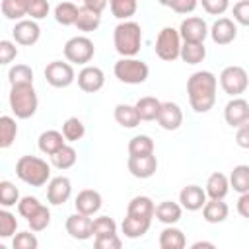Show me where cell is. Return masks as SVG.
Wrapping results in <instances>:
<instances>
[{
    "instance_id": "cell-14",
    "label": "cell",
    "mask_w": 249,
    "mask_h": 249,
    "mask_svg": "<svg viewBox=\"0 0 249 249\" xmlns=\"http://www.w3.org/2000/svg\"><path fill=\"white\" fill-rule=\"evenodd\" d=\"M156 121L163 130H177L183 124V111L175 101H161Z\"/></svg>"
},
{
    "instance_id": "cell-30",
    "label": "cell",
    "mask_w": 249,
    "mask_h": 249,
    "mask_svg": "<svg viewBox=\"0 0 249 249\" xmlns=\"http://www.w3.org/2000/svg\"><path fill=\"white\" fill-rule=\"evenodd\" d=\"M154 200L146 195H136L130 198L128 206H126V214H132V216H140V218H154Z\"/></svg>"
},
{
    "instance_id": "cell-47",
    "label": "cell",
    "mask_w": 249,
    "mask_h": 249,
    "mask_svg": "<svg viewBox=\"0 0 249 249\" xmlns=\"http://www.w3.org/2000/svg\"><path fill=\"white\" fill-rule=\"evenodd\" d=\"M18 47H16V43L14 41H10V39H0V66H6V64H10V62H14L16 60V56H18Z\"/></svg>"
},
{
    "instance_id": "cell-29",
    "label": "cell",
    "mask_w": 249,
    "mask_h": 249,
    "mask_svg": "<svg viewBox=\"0 0 249 249\" xmlns=\"http://www.w3.org/2000/svg\"><path fill=\"white\" fill-rule=\"evenodd\" d=\"M76 160H78V152H76V148L70 146V144H62V146L51 156V163H53L56 169H60V171L74 167Z\"/></svg>"
},
{
    "instance_id": "cell-35",
    "label": "cell",
    "mask_w": 249,
    "mask_h": 249,
    "mask_svg": "<svg viewBox=\"0 0 249 249\" xmlns=\"http://www.w3.org/2000/svg\"><path fill=\"white\" fill-rule=\"evenodd\" d=\"M160 99L152 97V95H144L134 103V109L140 117V121H156L158 117V109H160Z\"/></svg>"
},
{
    "instance_id": "cell-52",
    "label": "cell",
    "mask_w": 249,
    "mask_h": 249,
    "mask_svg": "<svg viewBox=\"0 0 249 249\" xmlns=\"http://www.w3.org/2000/svg\"><path fill=\"white\" fill-rule=\"evenodd\" d=\"M198 6V0H171L169 8L175 14H191L195 12V8Z\"/></svg>"
},
{
    "instance_id": "cell-21",
    "label": "cell",
    "mask_w": 249,
    "mask_h": 249,
    "mask_svg": "<svg viewBox=\"0 0 249 249\" xmlns=\"http://www.w3.org/2000/svg\"><path fill=\"white\" fill-rule=\"evenodd\" d=\"M204 193H206V198H220L224 200L230 193V181H228V175H224L222 171H214L208 175L206 179V185H204Z\"/></svg>"
},
{
    "instance_id": "cell-53",
    "label": "cell",
    "mask_w": 249,
    "mask_h": 249,
    "mask_svg": "<svg viewBox=\"0 0 249 249\" xmlns=\"http://www.w3.org/2000/svg\"><path fill=\"white\" fill-rule=\"evenodd\" d=\"M235 142H237V146H239V148H243V150H247V148H249V123H245V124L237 126Z\"/></svg>"
},
{
    "instance_id": "cell-4",
    "label": "cell",
    "mask_w": 249,
    "mask_h": 249,
    "mask_svg": "<svg viewBox=\"0 0 249 249\" xmlns=\"http://www.w3.org/2000/svg\"><path fill=\"white\" fill-rule=\"evenodd\" d=\"M10 111L14 113L16 119H31L37 113L39 99L33 84H19V86H10V95H8Z\"/></svg>"
},
{
    "instance_id": "cell-5",
    "label": "cell",
    "mask_w": 249,
    "mask_h": 249,
    "mask_svg": "<svg viewBox=\"0 0 249 249\" xmlns=\"http://www.w3.org/2000/svg\"><path fill=\"white\" fill-rule=\"evenodd\" d=\"M113 74L123 84L138 86V84H144L148 80L150 68L144 60H140L136 56H121L113 66Z\"/></svg>"
},
{
    "instance_id": "cell-25",
    "label": "cell",
    "mask_w": 249,
    "mask_h": 249,
    "mask_svg": "<svg viewBox=\"0 0 249 249\" xmlns=\"http://www.w3.org/2000/svg\"><path fill=\"white\" fill-rule=\"evenodd\" d=\"M62 144H66V140H64L62 132H60V130H54V128L43 130V132L39 134V138H37L39 150H41L43 154H47V156H53Z\"/></svg>"
},
{
    "instance_id": "cell-37",
    "label": "cell",
    "mask_w": 249,
    "mask_h": 249,
    "mask_svg": "<svg viewBox=\"0 0 249 249\" xmlns=\"http://www.w3.org/2000/svg\"><path fill=\"white\" fill-rule=\"evenodd\" d=\"M107 4L111 8V14L121 21L130 19L138 10V0H109Z\"/></svg>"
},
{
    "instance_id": "cell-42",
    "label": "cell",
    "mask_w": 249,
    "mask_h": 249,
    "mask_svg": "<svg viewBox=\"0 0 249 249\" xmlns=\"http://www.w3.org/2000/svg\"><path fill=\"white\" fill-rule=\"evenodd\" d=\"M18 231V218L4 206H0V237L8 239L14 237V233Z\"/></svg>"
},
{
    "instance_id": "cell-28",
    "label": "cell",
    "mask_w": 249,
    "mask_h": 249,
    "mask_svg": "<svg viewBox=\"0 0 249 249\" xmlns=\"http://www.w3.org/2000/svg\"><path fill=\"white\" fill-rule=\"evenodd\" d=\"M187 245L185 233L175 226H165L160 231V247L161 249H183Z\"/></svg>"
},
{
    "instance_id": "cell-54",
    "label": "cell",
    "mask_w": 249,
    "mask_h": 249,
    "mask_svg": "<svg viewBox=\"0 0 249 249\" xmlns=\"http://www.w3.org/2000/svg\"><path fill=\"white\" fill-rule=\"evenodd\" d=\"M237 212L243 218H249V193H241L237 198Z\"/></svg>"
},
{
    "instance_id": "cell-33",
    "label": "cell",
    "mask_w": 249,
    "mask_h": 249,
    "mask_svg": "<svg viewBox=\"0 0 249 249\" xmlns=\"http://www.w3.org/2000/svg\"><path fill=\"white\" fill-rule=\"evenodd\" d=\"M228 181H230V189H233L237 195L249 193V165H245V163L235 165L231 169Z\"/></svg>"
},
{
    "instance_id": "cell-8",
    "label": "cell",
    "mask_w": 249,
    "mask_h": 249,
    "mask_svg": "<svg viewBox=\"0 0 249 249\" xmlns=\"http://www.w3.org/2000/svg\"><path fill=\"white\" fill-rule=\"evenodd\" d=\"M220 86H222L224 93H228L230 97H239L241 93H245V89L249 86L247 70L239 64L226 66L220 72Z\"/></svg>"
},
{
    "instance_id": "cell-45",
    "label": "cell",
    "mask_w": 249,
    "mask_h": 249,
    "mask_svg": "<svg viewBox=\"0 0 249 249\" xmlns=\"http://www.w3.org/2000/svg\"><path fill=\"white\" fill-rule=\"evenodd\" d=\"M12 247L14 249H37L39 239L35 237V231H18L14 233Z\"/></svg>"
},
{
    "instance_id": "cell-50",
    "label": "cell",
    "mask_w": 249,
    "mask_h": 249,
    "mask_svg": "<svg viewBox=\"0 0 249 249\" xmlns=\"http://www.w3.org/2000/svg\"><path fill=\"white\" fill-rule=\"evenodd\" d=\"M233 21L239 25H249V0H237L233 4Z\"/></svg>"
},
{
    "instance_id": "cell-43",
    "label": "cell",
    "mask_w": 249,
    "mask_h": 249,
    "mask_svg": "<svg viewBox=\"0 0 249 249\" xmlns=\"http://www.w3.org/2000/svg\"><path fill=\"white\" fill-rule=\"evenodd\" d=\"M109 233H117V222L109 216H97L95 220H91V235L93 237H101V235H109Z\"/></svg>"
},
{
    "instance_id": "cell-10",
    "label": "cell",
    "mask_w": 249,
    "mask_h": 249,
    "mask_svg": "<svg viewBox=\"0 0 249 249\" xmlns=\"http://www.w3.org/2000/svg\"><path fill=\"white\" fill-rule=\"evenodd\" d=\"M179 37L181 41H193V43H204L208 37V23L198 16H189L179 25Z\"/></svg>"
},
{
    "instance_id": "cell-27",
    "label": "cell",
    "mask_w": 249,
    "mask_h": 249,
    "mask_svg": "<svg viewBox=\"0 0 249 249\" xmlns=\"http://www.w3.org/2000/svg\"><path fill=\"white\" fill-rule=\"evenodd\" d=\"M113 117H115L117 124H121L123 128H136L140 124V117H138L134 105H130V103H119V105H115Z\"/></svg>"
},
{
    "instance_id": "cell-36",
    "label": "cell",
    "mask_w": 249,
    "mask_h": 249,
    "mask_svg": "<svg viewBox=\"0 0 249 249\" xmlns=\"http://www.w3.org/2000/svg\"><path fill=\"white\" fill-rule=\"evenodd\" d=\"M60 132H62V136H64L66 142H78L86 134V124L78 117H68L62 123V130Z\"/></svg>"
},
{
    "instance_id": "cell-55",
    "label": "cell",
    "mask_w": 249,
    "mask_h": 249,
    "mask_svg": "<svg viewBox=\"0 0 249 249\" xmlns=\"http://www.w3.org/2000/svg\"><path fill=\"white\" fill-rule=\"evenodd\" d=\"M84 2V8L95 12V14H103V10L107 8V2L109 0H82Z\"/></svg>"
},
{
    "instance_id": "cell-34",
    "label": "cell",
    "mask_w": 249,
    "mask_h": 249,
    "mask_svg": "<svg viewBox=\"0 0 249 249\" xmlns=\"http://www.w3.org/2000/svg\"><path fill=\"white\" fill-rule=\"evenodd\" d=\"M18 136V123L14 117L10 115H2L0 117V150L10 148L16 142Z\"/></svg>"
},
{
    "instance_id": "cell-13",
    "label": "cell",
    "mask_w": 249,
    "mask_h": 249,
    "mask_svg": "<svg viewBox=\"0 0 249 249\" xmlns=\"http://www.w3.org/2000/svg\"><path fill=\"white\" fill-rule=\"evenodd\" d=\"M76 80H78V88H80L82 91H86V93H95V91H99V89L103 88V84H105V72H103L99 66H89V64H86V66L78 72Z\"/></svg>"
},
{
    "instance_id": "cell-32",
    "label": "cell",
    "mask_w": 249,
    "mask_h": 249,
    "mask_svg": "<svg viewBox=\"0 0 249 249\" xmlns=\"http://www.w3.org/2000/svg\"><path fill=\"white\" fill-rule=\"evenodd\" d=\"M33 0H2L0 4V10H2V16L8 18V19H23L27 16V10H29V4Z\"/></svg>"
},
{
    "instance_id": "cell-18",
    "label": "cell",
    "mask_w": 249,
    "mask_h": 249,
    "mask_svg": "<svg viewBox=\"0 0 249 249\" xmlns=\"http://www.w3.org/2000/svg\"><path fill=\"white\" fill-rule=\"evenodd\" d=\"M101 206H103V196H101V193L95 191V189H84V191H80V193L76 195V198H74V208H76V212L86 214V216L97 214V212L101 210Z\"/></svg>"
},
{
    "instance_id": "cell-41",
    "label": "cell",
    "mask_w": 249,
    "mask_h": 249,
    "mask_svg": "<svg viewBox=\"0 0 249 249\" xmlns=\"http://www.w3.org/2000/svg\"><path fill=\"white\" fill-rule=\"evenodd\" d=\"M27 224H29V230L35 231V233L47 230L51 226V210H49V206L41 204V208L27 218Z\"/></svg>"
},
{
    "instance_id": "cell-40",
    "label": "cell",
    "mask_w": 249,
    "mask_h": 249,
    "mask_svg": "<svg viewBox=\"0 0 249 249\" xmlns=\"http://www.w3.org/2000/svg\"><path fill=\"white\" fill-rule=\"evenodd\" d=\"M8 82L10 86H19V84H33V70L27 64H14L8 70Z\"/></svg>"
},
{
    "instance_id": "cell-39",
    "label": "cell",
    "mask_w": 249,
    "mask_h": 249,
    "mask_svg": "<svg viewBox=\"0 0 249 249\" xmlns=\"http://www.w3.org/2000/svg\"><path fill=\"white\" fill-rule=\"evenodd\" d=\"M154 154V140L148 134H136L128 140V156H148Z\"/></svg>"
},
{
    "instance_id": "cell-51",
    "label": "cell",
    "mask_w": 249,
    "mask_h": 249,
    "mask_svg": "<svg viewBox=\"0 0 249 249\" xmlns=\"http://www.w3.org/2000/svg\"><path fill=\"white\" fill-rule=\"evenodd\" d=\"M93 245L97 249H121L123 241L117 233H109V235H101V237H95L93 239Z\"/></svg>"
},
{
    "instance_id": "cell-19",
    "label": "cell",
    "mask_w": 249,
    "mask_h": 249,
    "mask_svg": "<svg viewBox=\"0 0 249 249\" xmlns=\"http://www.w3.org/2000/svg\"><path fill=\"white\" fill-rule=\"evenodd\" d=\"M66 233L72 237V239H78V241H86L91 237V216H86V214H80V212H74L66 218Z\"/></svg>"
},
{
    "instance_id": "cell-48",
    "label": "cell",
    "mask_w": 249,
    "mask_h": 249,
    "mask_svg": "<svg viewBox=\"0 0 249 249\" xmlns=\"http://www.w3.org/2000/svg\"><path fill=\"white\" fill-rule=\"evenodd\" d=\"M206 14L210 16H222L230 8V0H198Z\"/></svg>"
},
{
    "instance_id": "cell-31",
    "label": "cell",
    "mask_w": 249,
    "mask_h": 249,
    "mask_svg": "<svg viewBox=\"0 0 249 249\" xmlns=\"http://www.w3.org/2000/svg\"><path fill=\"white\" fill-rule=\"evenodd\" d=\"M99 23H101V14H95V12H91V10L84 8V6L78 8V16H76V21H74L78 31L91 33V31H95L99 27Z\"/></svg>"
},
{
    "instance_id": "cell-44",
    "label": "cell",
    "mask_w": 249,
    "mask_h": 249,
    "mask_svg": "<svg viewBox=\"0 0 249 249\" xmlns=\"http://www.w3.org/2000/svg\"><path fill=\"white\" fill-rule=\"evenodd\" d=\"M19 200V191L12 181H0V206L10 208Z\"/></svg>"
},
{
    "instance_id": "cell-57",
    "label": "cell",
    "mask_w": 249,
    "mask_h": 249,
    "mask_svg": "<svg viewBox=\"0 0 249 249\" xmlns=\"http://www.w3.org/2000/svg\"><path fill=\"white\" fill-rule=\"evenodd\" d=\"M161 6H165V8H169V4H171V0H158Z\"/></svg>"
},
{
    "instance_id": "cell-9",
    "label": "cell",
    "mask_w": 249,
    "mask_h": 249,
    "mask_svg": "<svg viewBox=\"0 0 249 249\" xmlns=\"http://www.w3.org/2000/svg\"><path fill=\"white\" fill-rule=\"evenodd\" d=\"M45 80H47V84L53 86V88H58V89L68 88V86L76 80L74 66H72L68 60H66V62H62V60H53V62H49V64L45 66Z\"/></svg>"
},
{
    "instance_id": "cell-22",
    "label": "cell",
    "mask_w": 249,
    "mask_h": 249,
    "mask_svg": "<svg viewBox=\"0 0 249 249\" xmlns=\"http://www.w3.org/2000/svg\"><path fill=\"white\" fill-rule=\"evenodd\" d=\"M154 216H156L158 222H161L165 226H175L183 216V208H181L179 202L161 200L158 206H154Z\"/></svg>"
},
{
    "instance_id": "cell-26",
    "label": "cell",
    "mask_w": 249,
    "mask_h": 249,
    "mask_svg": "<svg viewBox=\"0 0 249 249\" xmlns=\"http://www.w3.org/2000/svg\"><path fill=\"white\" fill-rule=\"evenodd\" d=\"M179 58L191 66L202 62L206 58V47L204 43H193V41H183L179 49Z\"/></svg>"
},
{
    "instance_id": "cell-16",
    "label": "cell",
    "mask_w": 249,
    "mask_h": 249,
    "mask_svg": "<svg viewBox=\"0 0 249 249\" xmlns=\"http://www.w3.org/2000/svg\"><path fill=\"white\" fill-rule=\"evenodd\" d=\"M70 196H72V181L68 177L58 175V177L49 179V185H47V200H49V204L60 206Z\"/></svg>"
},
{
    "instance_id": "cell-6",
    "label": "cell",
    "mask_w": 249,
    "mask_h": 249,
    "mask_svg": "<svg viewBox=\"0 0 249 249\" xmlns=\"http://www.w3.org/2000/svg\"><path fill=\"white\" fill-rule=\"evenodd\" d=\"M181 37H179V31L171 25L167 27H161V31L158 33L156 37V45H154V51H156V56L165 60V62H173L179 58V49H181Z\"/></svg>"
},
{
    "instance_id": "cell-3",
    "label": "cell",
    "mask_w": 249,
    "mask_h": 249,
    "mask_svg": "<svg viewBox=\"0 0 249 249\" xmlns=\"http://www.w3.org/2000/svg\"><path fill=\"white\" fill-rule=\"evenodd\" d=\"M16 175L29 187H43L51 179V165L39 156H21L16 161Z\"/></svg>"
},
{
    "instance_id": "cell-2",
    "label": "cell",
    "mask_w": 249,
    "mask_h": 249,
    "mask_svg": "<svg viewBox=\"0 0 249 249\" xmlns=\"http://www.w3.org/2000/svg\"><path fill=\"white\" fill-rule=\"evenodd\" d=\"M113 45L121 56H136L142 49V27L132 19H123L113 29Z\"/></svg>"
},
{
    "instance_id": "cell-1",
    "label": "cell",
    "mask_w": 249,
    "mask_h": 249,
    "mask_svg": "<svg viewBox=\"0 0 249 249\" xmlns=\"http://www.w3.org/2000/svg\"><path fill=\"white\" fill-rule=\"evenodd\" d=\"M218 78L210 70H196L187 80V95L195 113H208L216 103Z\"/></svg>"
},
{
    "instance_id": "cell-58",
    "label": "cell",
    "mask_w": 249,
    "mask_h": 249,
    "mask_svg": "<svg viewBox=\"0 0 249 249\" xmlns=\"http://www.w3.org/2000/svg\"><path fill=\"white\" fill-rule=\"evenodd\" d=\"M0 249H4V245H2V243H0Z\"/></svg>"
},
{
    "instance_id": "cell-46",
    "label": "cell",
    "mask_w": 249,
    "mask_h": 249,
    "mask_svg": "<svg viewBox=\"0 0 249 249\" xmlns=\"http://www.w3.org/2000/svg\"><path fill=\"white\" fill-rule=\"evenodd\" d=\"M41 204H43V202H39L37 196H31V195L19 196V200H18V214L27 220L31 214H35V212L41 208Z\"/></svg>"
},
{
    "instance_id": "cell-17",
    "label": "cell",
    "mask_w": 249,
    "mask_h": 249,
    "mask_svg": "<svg viewBox=\"0 0 249 249\" xmlns=\"http://www.w3.org/2000/svg\"><path fill=\"white\" fill-rule=\"evenodd\" d=\"M126 167L136 179H150L158 171V158L154 154L148 156H128Z\"/></svg>"
},
{
    "instance_id": "cell-38",
    "label": "cell",
    "mask_w": 249,
    "mask_h": 249,
    "mask_svg": "<svg viewBox=\"0 0 249 249\" xmlns=\"http://www.w3.org/2000/svg\"><path fill=\"white\" fill-rule=\"evenodd\" d=\"M76 16H78V6L72 0H64L54 6V19L60 25H74Z\"/></svg>"
},
{
    "instance_id": "cell-7",
    "label": "cell",
    "mask_w": 249,
    "mask_h": 249,
    "mask_svg": "<svg viewBox=\"0 0 249 249\" xmlns=\"http://www.w3.org/2000/svg\"><path fill=\"white\" fill-rule=\"evenodd\" d=\"M95 54V47H93V41L86 35H76V37H70L66 43H64V58L70 62V64H82L86 66Z\"/></svg>"
},
{
    "instance_id": "cell-56",
    "label": "cell",
    "mask_w": 249,
    "mask_h": 249,
    "mask_svg": "<svg viewBox=\"0 0 249 249\" xmlns=\"http://www.w3.org/2000/svg\"><path fill=\"white\" fill-rule=\"evenodd\" d=\"M191 247H193V249H200V247H208V249H214V243H212V241H195Z\"/></svg>"
},
{
    "instance_id": "cell-24",
    "label": "cell",
    "mask_w": 249,
    "mask_h": 249,
    "mask_svg": "<svg viewBox=\"0 0 249 249\" xmlns=\"http://www.w3.org/2000/svg\"><path fill=\"white\" fill-rule=\"evenodd\" d=\"M152 226V220L150 218H140V216H132V214H126L123 224H121V230L124 233V237L128 239H138L142 235L148 233Z\"/></svg>"
},
{
    "instance_id": "cell-11",
    "label": "cell",
    "mask_w": 249,
    "mask_h": 249,
    "mask_svg": "<svg viewBox=\"0 0 249 249\" xmlns=\"http://www.w3.org/2000/svg\"><path fill=\"white\" fill-rule=\"evenodd\" d=\"M12 37H14V43L16 45H21V47H31L39 41L41 37V27L35 19H18L14 29H12Z\"/></svg>"
},
{
    "instance_id": "cell-20",
    "label": "cell",
    "mask_w": 249,
    "mask_h": 249,
    "mask_svg": "<svg viewBox=\"0 0 249 249\" xmlns=\"http://www.w3.org/2000/svg\"><path fill=\"white\" fill-rule=\"evenodd\" d=\"M204 202H206V193L198 185H187L179 193V204H181V208H185L189 212L200 210Z\"/></svg>"
},
{
    "instance_id": "cell-49",
    "label": "cell",
    "mask_w": 249,
    "mask_h": 249,
    "mask_svg": "<svg viewBox=\"0 0 249 249\" xmlns=\"http://www.w3.org/2000/svg\"><path fill=\"white\" fill-rule=\"evenodd\" d=\"M49 10H51V4H49V0H33L31 4H29V10H27V16L31 18V19H43V18H47L49 16Z\"/></svg>"
},
{
    "instance_id": "cell-12",
    "label": "cell",
    "mask_w": 249,
    "mask_h": 249,
    "mask_svg": "<svg viewBox=\"0 0 249 249\" xmlns=\"http://www.w3.org/2000/svg\"><path fill=\"white\" fill-rule=\"evenodd\" d=\"M208 35H210V39H212L216 45L224 47V45H230V43L235 41V37H237V25H235V21L230 19V18H218V19L208 27Z\"/></svg>"
},
{
    "instance_id": "cell-15",
    "label": "cell",
    "mask_w": 249,
    "mask_h": 249,
    "mask_svg": "<svg viewBox=\"0 0 249 249\" xmlns=\"http://www.w3.org/2000/svg\"><path fill=\"white\" fill-rule=\"evenodd\" d=\"M224 119L231 128L249 123V103L243 97H231L224 107Z\"/></svg>"
},
{
    "instance_id": "cell-23",
    "label": "cell",
    "mask_w": 249,
    "mask_h": 249,
    "mask_svg": "<svg viewBox=\"0 0 249 249\" xmlns=\"http://www.w3.org/2000/svg\"><path fill=\"white\" fill-rule=\"evenodd\" d=\"M200 210H202V218L208 224H222L230 214V206L220 198H206Z\"/></svg>"
}]
</instances>
